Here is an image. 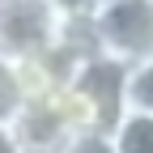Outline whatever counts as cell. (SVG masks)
Listing matches in <instances>:
<instances>
[{"label": "cell", "mask_w": 153, "mask_h": 153, "mask_svg": "<svg viewBox=\"0 0 153 153\" xmlns=\"http://www.w3.org/2000/svg\"><path fill=\"white\" fill-rule=\"evenodd\" d=\"M68 17H89V13H98L102 4H111V0H55Z\"/></svg>", "instance_id": "7"}, {"label": "cell", "mask_w": 153, "mask_h": 153, "mask_svg": "<svg viewBox=\"0 0 153 153\" xmlns=\"http://www.w3.org/2000/svg\"><path fill=\"white\" fill-rule=\"evenodd\" d=\"M26 153H43V149H26Z\"/></svg>", "instance_id": "9"}, {"label": "cell", "mask_w": 153, "mask_h": 153, "mask_svg": "<svg viewBox=\"0 0 153 153\" xmlns=\"http://www.w3.org/2000/svg\"><path fill=\"white\" fill-rule=\"evenodd\" d=\"M60 153H119V149H115L111 132H76Z\"/></svg>", "instance_id": "6"}, {"label": "cell", "mask_w": 153, "mask_h": 153, "mask_svg": "<svg viewBox=\"0 0 153 153\" xmlns=\"http://www.w3.org/2000/svg\"><path fill=\"white\" fill-rule=\"evenodd\" d=\"M0 4H4V0H0Z\"/></svg>", "instance_id": "10"}, {"label": "cell", "mask_w": 153, "mask_h": 153, "mask_svg": "<svg viewBox=\"0 0 153 153\" xmlns=\"http://www.w3.org/2000/svg\"><path fill=\"white\" fill-rule=\"evenodd\" d=\"M98 55L136 68L153 60V0H111L98 13H89Z\"/></svg>", "instance_id": "2"}, {"label": "cell", "mask_w": 153, "mask_h": 153, "mask_svg": "<svg viewBox=\"0 0 153 153\" xmlns=\"http://www.w3.org/2000/svg\"><path fill=\"white\" fill-rule=\"evenodd\" d=\"M128 111L153 115V60L128 68Z\"/></svg>", "instance_id": "4"}, {"label": "cell", "mask_w": 153, "mask_h": 153, "mask_svg": "<svg viewBox=\"0 0 153 153\" xmlns=\"http://www.w3.org/2000/svg\"><path fill=\"white\" fill-rule=\"evenodd\" d=\"M0 153H26L17 132H13V123H0Z\"/></svg>", "instance_id": "8"}, {"label": "cell", "mask_w": 153, "mask_h": 153, "mask_svg": "<svg viewBox=\"0 0 153 153\" xmlns=\"http://www.w3.org/2000/svg\"><path fill=\"white\" fill-rule=\"evenodd\" d=\"M111 136H115V149L119 153H153V115L128 111Z\"/></svg>", "instance_id": "3"}, {"label": "cell", "mask_w": 153, "mask_h": 153, "mask_svg": "<svg viewBox=\"0 0 153 153\" xmlns=\"http://www.w3.org/2000/svg\"><path fill=\"white\" fill-rule=\"evenodd\" d=\"M68 13L55 0H4L0 4V60L22 64L60 47Z\"/></svg>", "instance_id": "1"}, {"label": "cell", "mask_w": 153, "mask_h": 153, "mask_svg": "<svg viewBox=\"0 0 153 153\" xmlns=\"http://www.w3.org/2000/svg\"><path fill=\"white\" fill-rule=\"evenodd\" d=\"M22 115V89H17V72L9 60H0V123H13Z\"/></svg>", "instance_id": "5"}]
</instances>
